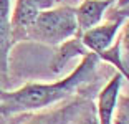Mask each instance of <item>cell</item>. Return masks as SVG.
<instances>
[{
  "label": "cell",
  "mask_w": 129,
  "mask_h": 124,
  "mask_svg": "<svg viewBox=\"0 0 129 124\" xmlns=\"http://www.w3.org/2000/svg\"><path fill=\"white\" fill-rule=\"evenodd\" d=\"M101 63L98 55L88 51L71 73L53 83H28L13 91L0 88V116L10 117L17 114L37 113L64 103L80 93V89L94 79Z\"/></svg>",
  "instance_id": "6da1fadb"
},
{
  "label": "cell",
  "mask_w": 129,
  "mask_h": 124,
  "mask_svg": "<svg viewBox=\"0 0 129 124\" xmlns=\"http://www.w3.org/2000/svg\"><path fill=\"white\" fill-rule=\"evenodd\" d=\"M78 33L76 12L73 5L58 4L40 12L38 17L23 32L22 41L58 46Z\"/></svg>",
  "instance_id": "7a4b0ae2"
},
{
  "label": "cell",
  "mask_w": 129,
  "mask_h": 124,
  "mask_svg": "<svg viewBox=\"0 0 129 124\" xmlns=\"http://www.w3.org/2000/svg\"><path fill=\"white\" fill-rule=\"evenodd\" d=\"M126 15L124 13H119L118 17H114L111 20H103L101 23H98L96 26L89 28V30L80 33V40L83 43V46L88 51L98 55L99 58L108 51V50L113 46V43L116 41L119 33V28H121L122 22H124Z\"/></svg>",
  "instance_id": "3957f363"
},
{
  "label": "cell",
  "mask_w": 129,
  "mask_h": 124,
  "mask_svg": "<svg viewBox=\"0 0 129 124\" xmlns=\"http://www.w3.org/2000/svg\"><path fill=\"white\" fill-rule=\"evenodd\" d=\"M61 0H15L12 8V40L13 45L22 41L23 32L28 28L38 13L58 5Z\"/></svg>",
  "instance_id": "277c9868"
},
{
  "label": "cell",
  "mask_w": 129,
  "mask_h": 124,
  "mask_svg": "<svg viewBox=\"0 0 129 124\" xmlns=\"http://www.w3.org/2000/svg\"><path fill=\"white\" fill-rule=\"evenodd\" d=\"M12 40V0H0V88L8 84L10 71V51L13 48Z\"/></svg>",
  "instance_id": "5b68a950"
},
{
  "label": "cell",
  "mask_w": 129,
  "mask_h": 124,
  "mask_svg": "<svg viewBox=\"0 0 129 124\" xmlns=\"http://www.w3.org/2000/svg\"><path fill=\"white\" fill-rule=\"evenodd\" d=\"M88 99L89 98H84V96H73L66 99L64 104L61 106H53V108L33 113L22 124H68Z\"/></svg>",
  "instance_id": "8992f818"
},
{
  "label": "cell",
  "mask_w": 129,
  "mask_h": 124,
  "mask_svg": "<svg viewBox=\"0 0 129 124\" xmlns=\"http://www.w3.org/2000/svg\"><path fill=\"white\" fill-rule=\"evenodd\" d=\"M122 78H124V76L118 71L114 76H111L109 81L99 89L98 98H96V101H94L98 124H111L114 108H116V101H118V96H119V93H121Z\"/></svg>",
  "instance_id": "52a82bcc"
},
{
  "label": "cell",
  "mask_w": 129,
  "mask_h": 124,
  "mask_svg": "<svg viewBox=\"0 0 129 124\" xmlns=\"http://www.w3.org/2000/svg\"><path fill=\"white\" fill-rule=\"evenodd\" d=\"M114 2L116 0H81L75 7L76 23H78V33L76 35L83 33V32L96 26L98 23H101Z\"/></svg>",
  "instance_id": "ba28073f"
},
{
  "label": "cell",
  "mask_w": 129,
  "mask_h": 124,
  "mask_svg": "<svg viewBox=\"0 0 129 124\" xmlns=\"http://www.w3.org/2000/svg\"><path fill=\"white\" fill-rule=\"evenodd\" d=\"M68 124H98V116H96L94 101H93L91 98L88 99Z\"/></svg>",
  "instance_id": "9c48e42d"
},
{
  "label": "cell",
  "mask_w": 129,
  "mask_h": 124,
  "mask_svg": "<svg viewBox=\"0 0 129 124\" xmlns=\"http://www.w3.org/2000/svg\"><path fill=\"white\" fill-rule=\"evenodd\" d=\"M111 124H129V94L119 93Z\"/></svg>",
  "instance_id": "30bf717a"
},
{
  "label": "cell",
  "mask_w": 129,
  "mask_h": 124,
  "mask_svg": "<svg viewBox=\"0 0 129 124\" xmlns=\"http://www.w3.org/2000/svg\"><path fill=\"white\" fill-rule=\"evenodd\" d=\"M118 43H119V51L121 56H129V17H126L122 22L121 28L118 33Z\"/></svg>",
  "instance_id": "8fae6325"
},
{
  "label": "cell",
  "mask_w": 129,
  "mask_h": 124,
  "mask_svg": "<svg viewBox=\"0 0 129 124\" xmlns=\"http://www.w3.org/2000/svg\"><path fill=\"white\" fill-rule=\"evenodd\" d=\"M2 119H4V116H0V121H2Z\"/></svg>",
  "instance_id": "7c38bea8"
}]
</instances>
